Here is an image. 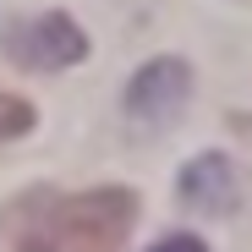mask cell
Wrapping results in <instances>:
<instances>
[{
    "mask_svg": "<svg viewBox=\"0 0 252 252\" xmlns=\"http://www.w3.org/2000/svg\"><path fill=\"white\" fill-rule=\"evenodd\" d=\"M148 252H208L197 236H170V241H159V247H148Z\"/></svg>",
    "mask_w": 252,
    "mask_h": 252,
    "instance_id": "8992f818",
    "label": "cell"
},
{
    "mask_svg": "<svg viewBox=\"0 0 252 252\" xmlns=\"http://www.w3.org/2000/svg\"><path fill=\"white\" fill-rule=\"evenodd\" d=\"M28 126H33V104H22L17 94H0V143L22 137Z\"/></svg>",
    "mask_w": 252,
    "mask_h": 252,
    "instance_id": "5b68a950",
    "label": "cell"
},
{
    "mask_svg": "<svg viewBox=\"0 0 252 252\" xmlns=\"http://www.w3.org/2000/svg\"><path fill=\"white\" fill-rule=\"evenodd\" d=\"M187 88H192V77L181 61H154L132 77V88H126V110H132L137 121L159 126V121H170L181 104H187Z\"/></svg>",
    "mask_w": 252,
    "mask_h": 252,
    "instance_id": "3957f363",
    "label": "cell"
},
{
    "mask_svg": "<svg viewBox=\"0 0 252 252\" xmlns=\"http://www.w3.org/2000/svg\"><path fill=\"white\" fill-rule=\"evenodd\" d=\"M132 214H137V197L121 187L55 197L17 230V252H121Z\"/></svg>",
    "mask_w": 252,
    "mask_h": 252,
    "instance_id": "6da1fadb",
    "label": "cell"
},
{
    "mask_svg": "<svg viewBox=\"0 0 252 252\" xmlns=\"http://www.w3.org/2000/svg\"><path fill=\"white\" fill-rule=\"evenodd\" d=\"M181 203L197 208V214H230L241 203V181H236V164L225 154H203L181 170Z\"/></svg>",
    "mask_w": 252,
    "mask_h": 252,
    "instance_id": "277c9868",
    "label": "cell"
},
{
    "mask_svg": "<svg viewBox=\"0 0 252 252\" xmlns=\"http://www.w3.org/2000/svg\"><path fill=\"white\" fill-rule=\"evenodd\" d=\"M6 50L28 71H61V66H77L82 55H88V38H82V28L71 17L50 11V17H33V22L11 28L6 33Z\"/></svg>",
    "mask_w": 252,
    "mask_h": 252,
    "instance_id": "7a4b0ae2",
    "label": "cell"
}]
</instances>
